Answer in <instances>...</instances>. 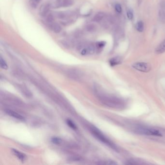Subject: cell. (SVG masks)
<instances>
[{
    "mask_svg": "<svg viewBox=\"0 0 165 165\" xmlns=\"http://www.w3.org/2000/svg\"><path fill=\"white\" fill-rule=\"evenodd\" d=\"M78 49L80 54L83 56L93 54L95 50V46L93 44H82L79 46Z\"/></svg>",
    "mask_w": 165,
    "mask_h": 165,
    "instance_id": "5",
    "label": "cell"
},
{
    "mask_svg": "<svg viewBox=\"0 0 165 165\" xmlns=\"http://www.w3.org/2000/svg\"><path fill=\"white\" fill-rule=\"evenodd\" d=\"M5 112L8 114V115L14 118H15L16 119L20 120L21 121H24L25 120L24 118L22 115H21L20 114H19L17 112H15L13 110H12L10 109H6V110H5Z\"/></svg>",
    "mask_w": 165,
    "mask_h": 165,
    "instance_id": "10",
    "label": "cell"
},
{
    "mask_svg": "<svg viewBox=\"0 0 165 165\" xmlns=\"http://www.w3.org/2000/svg\"><path fill=\"white\" fill-rule=\"evenodd\" d=\"M126 14H127L128 19H129V20H132V19H133V17H134L133 11L131 9H128L127 12H126Z\"/></svg>",
    "mask_w": 165,
    "mask_h": 165,
    "instance_id": "22",
    "label": "cell"
},
{
    "mask_svg": "<svg viewBox=\"0 0 165 165\" xmlns=\"http://www.w3.org/2000/svg\"><path fill=\"white\" fill-rule=\"evenodd\" d=\"M155 52L157 54H161L165 52V39H164L156 48Z\"/></svg>",
    "mask_w": 165,
    "mask_h": 165,
    "instance_id": "12",
    "label": "cell"
},
{
    "mask_svg": "<svg viewBox=\"0 0 165 165\" xmlns=\"http://www.w3.org/2000/svg\"><path fill=\"white\" fill-rule=\"evenodd\" d=\"M122 59L119 56L115 57L109 60V64L111 66H114L121 64Z\"/></svg>",
    "mask_w": 165,
    "mask_h": 165,
    "instance_id": "13",
    "label": "cell"
},
{
    "mask_svg": "<svg viewBox=\"0 0 165 165\" xmlns=\"http://www.w3.org/2000/svg\"><path fill=\"white\" fill-rule=\"evenodd\" d=\"M51 8V4H43L40 8V14L43 17H46L48 14L49 11Z\"/></svg>",
    "mask_w": 165,
    "mask_h": 165,
    "instance_id": "9",
    "label": "cell"
},
{
    "mask_svg": "<svg viewBox=\"0 0 165 165\" xmlns=\"http://www.w3.org/2000/svg\"><path fill=\"white\" fill-rule=\"evenodd\" d=\"M0 66L1 68L3 69H8V64L6 63L5 60L3 58L2 56L0 57Z\"/></svg>",
    "mask_w": 165,
    "mask_h": 165,
    "instance_id": "20",
    "label": "cell"
},
{
    "mask_svg": "<svg viewBox=\"0 0 165 165\" xmlns=\"http://www.w3.org/2000/svg\"><path fill=\"white\" fill-rule=\"evenodd\" d=\"M125 164L128 165H140V164H145V163L143 162L142 161H139L138 160H137V159H129L128 160Z\"/></svg>",
    "mask_w": 165,
    "mask_h": 165,
    "instance_id": "17",
    "label": "cell"
},
{
    "mask_svg": "<svg viewBox=\"0 0 165 165\" xmlns=\"http://www.w3.org/2000/svg\"><path fill=\"white\" fill-rule=\"evenodd\" d=\"M54 16L52 14H48L46 16V20L47 22L49 24V25L54 22Z\"/></svg>",
    "mask_w": 165,
    "mask_h": 165,
    "instance_id": "19",
    "label": "cell"
},
{
    "mask_svg": "<svg viewBox=\"0 0 165 165\" xmlns=\"http://www.w3.org/2000/svg\"><path fill=\"white\" fill-rule=\"evenodd\" d=\"M132 67L138 71L145 73L150 71L152 68V66L150 64L144 62L135 63L132 64Z\"/></svg>",
    "mask_w": 165,
    "mask_h": 165,
    "instance_id": "6",
    "label": "cell"
},
{
    "mask_svg": "<svg viewBox=\"0 0 165 165\" xmlns=\"http://www.w3.org/2000/svg\"><path fill=\"white\" fill-rule=\"evenodd\" d=\"M91 132L93 135L100 141L103 143L107 146L111 148L113 150H115L117 152L118 151V148L116 146V145L111 140H110L107 137H106L98 129V128H92L91 129Z\"/></svg>",
    "mask_w": 165,
    "mask_h": 165,
    "instance_id": "2",
    "label": "cell"
},
{
    "mask_svg": "<svg viewBox=\"0 0 165 165\" xmlns=\"http://www.w3.org/2000/svg\"><path fill=\"white\" fill-rule=\"evenodd\" d=\"M134 131L139 135L155 137H161L162 136L161 132L158 129L147 126H136L134 129Z\"/></svg>",
    "mask_w": 165,
    "mask_h": 165,
    "instance_id": "3",
    "label": "cell"
},
{
    "mask_svg": "<svg viewBox=\"0 0 165 165\" xmlns=\"http://www.w3.org/2000/svg\"><path fill=\"white\" fill-rule=\"evenodd\" d=\"M13 153L15 154V155L19 158V160H20L21 161H24L26 159V155L24 154L21 153L20 152H19L18 151L15 149L12 150Z\"/></svg>",
    "mask_w": 165,
    "mask_h": 165,
    "instance_id": "15",
    "label": "cell"
},
{
    "mask_svg": "<svg viewBox=\"0 0 165 165\" xmlns=\"http://www.w3.org/2000/svg\"><path fill=\"white\" fill-rule=\"evenodd\" d=\"M38 2L36 1L35 0H30V4L32 8H36L38 6Z\"/></svg>",
    "mask_w": 165,
    "mask_h": 165,
    "instance_id": "26",
    "label": "cell"
},
{
    "mask_svg": "<svg viewBox=\"0 0 165 165\" xmlns=\"http://www.w3.org/2000/svg\"><path fill=\"white\" fill-rule=\"evenodd\" d=\"M105 17L106 14L104 12H98L94 16L93 20L95 22H100L105 19Z\"/></svg>",
    "mask_w": 165,
    "mask_h": 165,
    "instance_id": "11",
    "label": "cell"
},
{
    "mask_svg": "<svg viewBox=\"0 0 165 165\" xmlns=\"http://www.w3.org/2000/svg\"><path fill=\"white\" fill-rule=\"evenodd\" d=\"M50 27L53 32L56 34L59 33L62 30L61 26L57 23L53 22L50 24Z\"/></svg>",
    "mask_w": 165,
    "mask_h": 165,
    "instance_id": "14",
    "label": "cell"
},
{
    "mask_svg": "<svg viewBox=\"0 0 165 165\" xmlns=\"http://www.w3.org/2000/svg\"><path fill=\"white\" fill-rule=\"evenodd\" d=\"M56 4L57 7L68 8L73 5V2L72 0H57Z\"/></svg>",
    "mask_w": 165,
    "mask_h": 165,
    "instance_id": "8",
    "label": "cell"
},
{
    "mask_svg": "<svg viewBox=\"0 0 165 165\" xmlns=\"http://www.w3.org/2000/svg\"><path fill=\"white\" fill-rule=\"evenodd\" d=\"M66 123H67L68 125L70 128H72V129H74V130L77 129V126H76V124L72 121L71 120L68 119V120H66Z\"/></svg>",
    "mask_w": 165,
    "mask_h": 165,
    "instance_id": "21",
    "label": "cell"
},
{
    "mask_svg": "<svg viewBox=\"0 0 165 165\" xmlns=\"http://www.w3.org/2000/svg\"><path fill=\"white\" fill-rule=\"evenodd\" d=\"M54 16L57 19L64 20V23L66 21V22H72L76 16L75 13L71 11L56 12Z\"/></svg>",
    "mask_w": 165,
    "mask_h": 165,
    "instance_id": "4",
    "label": "cell"
},
{
    "mask_svg": "<svg viewBox=\"0 0 165 165\" xmlns=\"http://www.w3.org/2000/svg\"><path fill=\"white\" fill-rule=\"evenodd\" d=\"M35 1H37L38 2H39L40 1V0H35Z\"/></svg>",
    "mask_w": 165,
    "mask_h": 165,
    "instance_id": "27",
    "label": "cell"
},
{
    "mask_svg": "<svg viewBox=\"0 0 165 165\" xmlns=\"http://www.w3.org/2000/svg\"><path fill=\"white\" fill-rule=\"evenodd\" d=\"M99 96L100 100L102 103L109 108L117 109H122L125 107V102L119 98L106 94L100 95Z\"/></svg>",
    "mask_w": 165,
    "mask_h": 165,
    "instance_id": "1",
    "label": "cell"
},
{
    "mask_svg": "<svg viewBox=\"0 0 165 165\" xmlns=\"http://www.w3.org/2000/svg\"><path fill=\"white\" fill-rule=\"evenodd\" d=\"M115 9L116 11L118 13H121L122 12V8L120 4H115Z\"/></svg>",
    "mask_w": 165,
    "mask_h": 165,
    "instance_id": "25",
    "label": "cell"
},
{
    "mask_svg": "<svg viewBox=\"0 0 165 165\" xmlns=\"http://www.w3.org/2000/svg\"><path fill=\"white\" fill-rule=\"evenodd\" d=\"M158 17L162 22L165 23V0L162 1L159 4Z\"/></svg>",
    "mask_w": 165,
    "mask_h": 165,
    "instance_id": "7",
    "label": "cell"
},
{
    "mask_svg": "<svg viewBox=\"0 0 165 165\" xmlns=\"http://www.w3.org/2000/svg\"><path fill=\"white\" fill-rule=\"evenodd\" d=\"M96 28L94 24H89L85 27V30L89 33H94L96 30Z\"/></svg>",
    "mask_w": 165,
    "mask_h": 165,
    "instance_id": "16",
    "label": "cell"
},
{
    "mask_svg": "<svg viewBox=\"0 0 165 165\" xmlns=\"http://www.w3.org/2000/svg\"><path fill=\"white\" fill-rule=\"evenodd\" d=\"M51 141L54 144H57V145L60 144L62 142V139H60L59 138H57V137H54L52 138Z\"/></svg>",
    "mask_w": 165,
    "mask_h": 165,
    "instance_id": "23",
    "label": "cell"
},
{
    "mask_svg": "<svg viewBox=\"0 0 165 165\" xmlns=\"http://www.w3.org/2000/svg\"><path fill=\"white\" fill-rule=\"evenodd\" d=\"M106 45V42L105 41H99L96 43V47L98 49L103 48Z\"/></svg>",
    "mask_w": 165,
    "mask_h": 165,
    "instance_id": "24",
    "label": "cell"
},
{
    "mask_svg": "<svg viewBox=\"0 0 165 165\" xmlns=\"http://www.w3.org/2000/svg\"><path fill=\"white\" fill-rule=\"evenodd\" d=\"M136 28L137 30L139 32H142L144 29V23L142 21H139L136 24Z\"/></svg>",
    "mask_w": 165,
    "mask_h": 165,
    "instance_id": "18",
    "label": "cell"
}]
</instances>
